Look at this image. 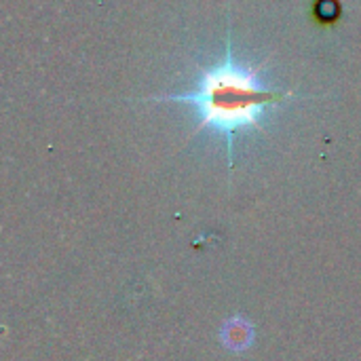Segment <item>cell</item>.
<instances>
[{
	"label": "cell",
	"mask_w": 361,
	"mask_h": 361,
	"mask_svg": "<svg viewBox=\"0 0 361 361\" xmlns=\"http://www.w3.org/2000/svg\"><path fill=\"white\" fill-rule=\"evenodd\" d=\"M222 343L231 351H245L254 343V328L243 317H233L222 326Z\"/></svg>",
	"instance_id": "2"
},
{
	"label": "cell",
	"mask_w": 361,
	"mask_h": 361,
	"mask_svg": "<svg viewBox=\"0 0 361 361\" xmlns=\"http://www.w3.org/2000/svg\"><path fill=\"white\" fill-rule=\"evenodd\" d=\"M292 93L271 89L262 78L258 68L237 63L233 57L231 36L226 51L216 66L201 72L199 87L190 93L154 97L157 102H178L188 104L199 112V127L220 133L226 142L228 163L233 165L235 133L245 129H262V114L269 106L290 99Z\"/></svg>",
	"instance_id": "1"
}]
</instances>
